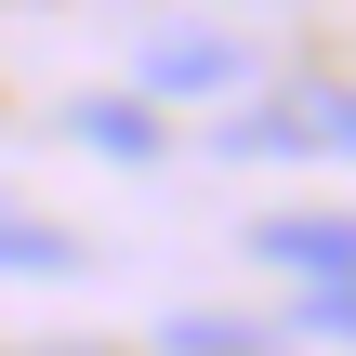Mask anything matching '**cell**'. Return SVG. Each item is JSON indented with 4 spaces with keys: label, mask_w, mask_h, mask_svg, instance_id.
<instances>
[{
    "label": "cell",
    "mask_w": 356,
    "mask_h": 356,
    "mask_svg": "<svg viewBox=\"0 0 356 356\" xmlns=\"http://www.w3.org/2000/svg\"><path fill=\"white\" fill-rule=\"evenodd\" d=\"M251 251L317 291H356V211H277V225H251Z\"/></svg>",
    "instance_id": "cell-1"
},
{
    "label": "cell",
    "mask_w": 356,
    "mask_h": 356,
    "mask_svg": "<svg viewBox=\"0 0 356 356\" xmlns=\"http://www.w3.org/2000/svg\"><path fill=\"white\" fill-rule=\"evenodd\" d=\"M304 330H330V343H356V291H304Z\"/></svg>",
    "instance_id": "cell-5"
},
{
    "label": "cell",
    "mask_w": 356,
    "mask_h": 356,
    "mask_svg": "<svg viewBox=\"0 0 356 356\" xmlns=\"http://www.w3.org/2000/svg\"><path fill=\"white\" fill-rule=\"evenodd\" d=\"M79 132H92V145H119V159H145V119H132V106H79Z\"/></svg>",
    "instance_id": "cell-4"
},
{
    "label": "cell",
    "mask_w": 356,
    "mask_h": 356,
    "mask_svg": "<svg viewBox=\"0 0 356 356\" xmlns=\"http://www.w3.org/2000/svg\"><path fill=\"white\" fill-rule=\"evenodd\" d=\"M0 264H13V277H66L79 238H66V225H13V198H0Z\"/></svg>",
    "instance_id": "cell-3"
},
{
    "label": "cell",
    "mask_w": 356,
    "mask_h": 356,
    "mask_svg": "<svg viewBox=\"0 0 356 356\" xmlns=\"http://www.w3.org/2000/svg\"><path fill=\"white\" fill-rule=\"evenodd\" d=\"M26 356H106V343H26Z\"/></svg>",
    "instance_id": "cell-6"
},
{
    "label": "cell",
    "mask_w": 356,
    "mask_h": 356,
    "mask_svg": "<svg viewBox=\"0 0 356 356\" xmlns=\"http://www.w3.org/2000/svg\"><path fill=\"white\" fill-rule=\"evenodd\" d=\"M238 66H251V53H238L225 26H159V40H145V79H159V92H225Z\"/></svg>",
    "instance_id": "cell-2"
}]
</instances>
